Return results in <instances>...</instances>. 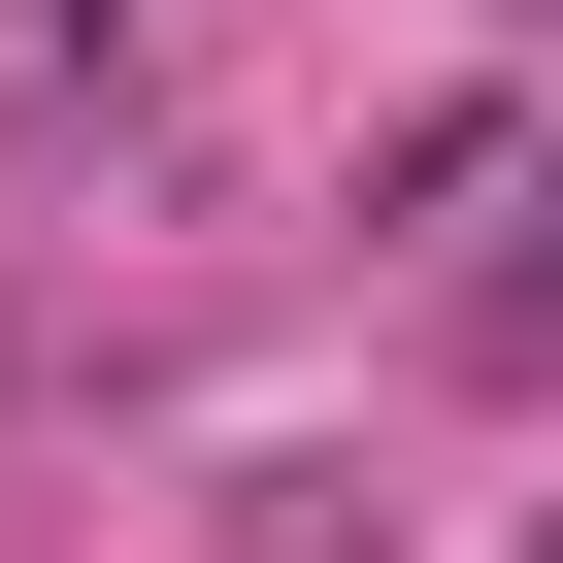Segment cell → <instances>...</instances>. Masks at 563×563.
<instances>
[{"label": "cell", "instance_id": "6da1fadb", "mask_svg": "<svg viewBox=\"0 0 563 563\" xmlns=\"http://www.w3.org/2000/svg\"><path fill=\"white\" fill-rule=\"evenodd\" d=\"M232 563H398V497L332 530V464H232Z\"/></svg>", "mask_w": 563, "mask_h": 563}, {"label": "cell", "instance_id": "7a4b0ae2", "mask_svg": "<svg viewBox=\"0 0 563 563\" xmlns=\"http://www.w3.org/2000/svg\"><path fill=\"white\" fill-rule=\"evenodd\" d=\"M497 34H563V0H497Z\"/></svg>", "mask_w": 563, "mask_h": 563}]
</instances>
